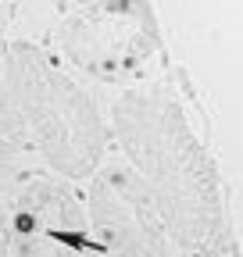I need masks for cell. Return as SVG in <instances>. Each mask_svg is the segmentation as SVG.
Wrapping results in <instances>:
<instances>
[{"mask_svg":"<svg viewBox=\"0 0 243 257\" xmlns=\"http://www.w3.org/2000/svg\"><path fill=\"white\" fill-rule=\"evenodd\" d=\"M111 150L147 189L175 257H236L218 161L165 82L122 89L107 104Z\"/></svg>","mask_w":243,"mask_h":257,"instance_id":"1","label":"cell"},{"mask_svg":"<svg viewBox=\"0 0 243 257\" xmlns=\"http://www.w3.org/2000/svg\"><path fill=\"white\" fill-rule=\"evenodd\" d=\"M0 82L11 96L29 150L43 161V172L86 186L104 168L111 157L104 107L50 47H40V40H15L0 61Z\"/></svg>","mask_w":243,"mask_h":257,"instance_id":"2","label":"cell"},{"mask_svg":"<svg viewBox=\"0 0 243 257\" xmlns=\"http://www.w3.org/2000/svg\"><path fill=\"white\" fill-rule=\"evenodd\" d=\"M50 29V54L97 82L140 86L165 61L161 29L150 4H79L61 8Z\"/></svg>","mask_w":243,"mask_h":257,"instance_id":"3","label":"cell"},{"mask_svg":"<svg viewBox=\"0 0 243 257\" xmlns=\"http://www.w3.org/2000/svg\"><path fill=\"white\" fill-rule=\"evenodd\" d=\"M8 257H107L72 182L50 172H0Z\"/></svg>","mask_w":243,"mask_h":257,"instance_id":"4","label":"cell"},{"mask_svg":"<svg viewBox=\"0 0 243 257\" xmlns=\"http://www.w3.org/2000/svg\"><path fill=\"white\" fill-rule=\"evenodd\" d=\"M25 150H29V143H25V133H22V121L11 107V96H8L4 82H0V165L15 161Z\"/></svg>","mask_w":243,"mask_h":257,"instance_id":"5","label":"cell"},{"mask_svg":"<svg viewBox=\"0 0 243 257\" xmlns=\"http://www.w3.org/2000/svg\"><path fill=\"white\" fill-rule=\"evenodd\" d=\"M15 29H18V4H0V61L15 43Z\"/></svg>","mask_w":243,"mask_h":257,"instance_id":"6","label":"cell"},{"mask_svg":"<svg viewBox=\"0 0 243 257\" xmlns=\"http://www.w3.org/2000/svg\"><path fill=\"white\" fill-rule=\"evenodd\" d=\"M0 257H8V214H4V186H0Z\"/></svg>","mask_w":243,"mask_h":257,"instance_id":"7","label":"cell"}]
</instances>
